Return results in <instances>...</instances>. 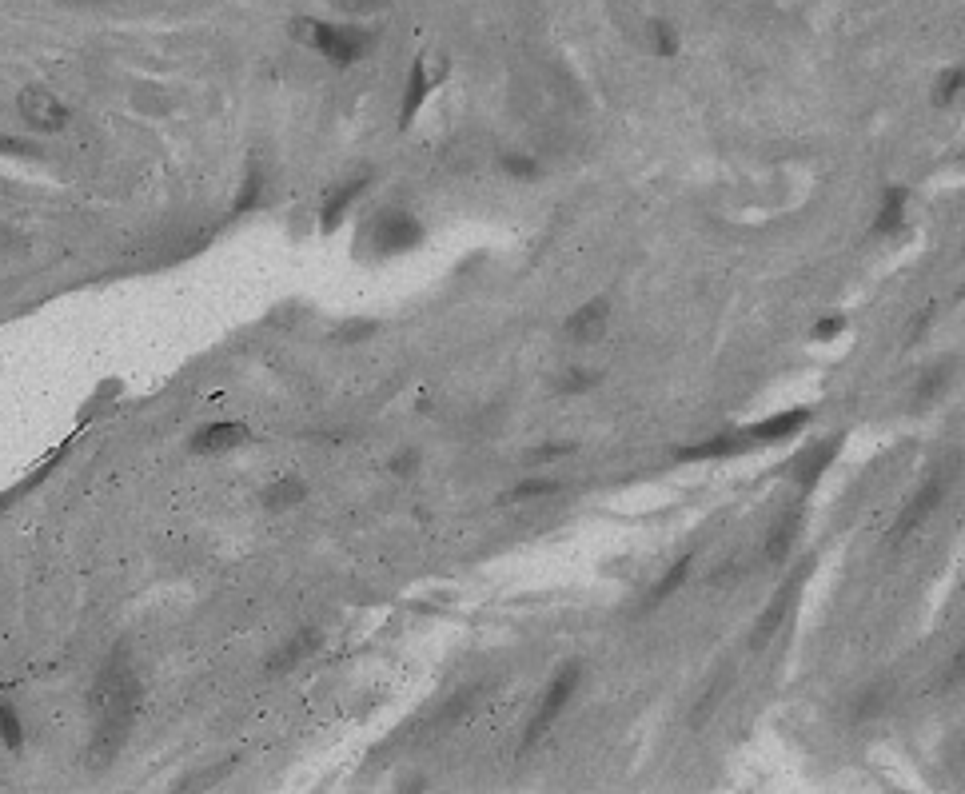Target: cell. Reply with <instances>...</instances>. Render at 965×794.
I'll return each mask as SVG.
<instances>
[{"label": "cell", "mask_w": 965, "mask_h": 794, "mask_svg": "<svg viewBox=\"0 0 965 794\" xmlns=\"http://www.w3.org/2000/svg\"><path fill=\"white\" fill-rule=\"evenodd\" d=\"M479 695H483V687H463L451 703H447V711H443V719L447 723H455V719H463V715H471V707L479 703Z\"/></svg>", "instance_id": "cell-30"}, {"label": "cell", "mask_w": 965, "mask_h": 794, "mask_svg": "<svg viewBox=\"0 0 965 794\" xmlns=\"http://www.w3.org/2000/svg\"><path fill=\"white\" fill-rule=\"evenodd\" d=\"M726 687H730V671H722L718 675V683H710V691H706V699L694 707V715H690V727H706V719L718 711V703L726 699Z\"/></svg>", "instance_id": "cell-25"}, {"label": "cell", "mask_w": 965, "mask_h": 794, "mask_svg": "<svg viewBox=\"0 0 965 794\" xmlns=\"http://www.w3.org/2000/svg\"><path fill=\"white\" fill-rule=\"evenodd\" d=\"M367 184H371V172H355V176L339 180V184L327 192V200H323V232L339 228V220H343V216L351 212V204L367 192Z\"/></svg>", "instance_id": "cell-14"}, {"label": "cell", "mask_w": 965, "mask_h": 794, "mask_svg": "<svg viewBox=\"0 0 965 794\" xmlns=\"http://www.w3.org/2000/svg\"><path fill=\"white\" fill-rule=\"evenodd\" d=\"M431 88H435V76H431L427 60H415L411 72H407V84H403V100H399V128H411V120L419 116Z\"/></svg>", "instance_id": "cell-15"}, {"label": "cell", "mask_w": 965, "mask_h": 794, "mask_svg": "<svg viewBox=\"0 0 965 794\" xmlns=\"http://www.w3.org/2000/svg\"><path fill=\"white\" fill-rule=\"evenodd\" d=\"M810 423H814V407H786V411H774L758 423H746L742 435H746L750 447H778V443L798 439Z\"/></svg>", "instance_id": "cell-6"}, {"label": "cell", "mask_w": 965, "mask_h": 794, "mask_svg": "<svg viewBox=\"0 0 965 794\" xmlns=\"http://www.w3.org/2000/svg\"><path fill=\"white\" fill-rule=\"evenodd\" d=\"M268 507H292V503H300L304 499V483L300 479H280L276 487H268Z\"/></svg>", "instance_id": "cell-28"}, {"label": "cell", "mask_w": 965, "mask_h": 794, "mask_svg": "<svg viewBox=\"0 0 965 794\" xmlns=\"http://www.w3.org/2000/svg\"><path fill=\"white\" fill-rule=\"evenodd\" d=\"M0 152H8V156H28L32 148H28L24 140H12V136H0Z\"/></svg>", "instance_id": "cell-34"}, {"label": "cell", "mask_w": 965, "mask_h": 794, "mask_svg": "<svg viewBox=\"0 0 965 794\" xmlns=\"http://www.w3.org/2000/svg\"><path fill=\"white\" fill-rule=\"evenodd\" d=\"M371 236H375V252L379 256H403V252L423 244V224L411 212H403V208H387L371 224Z\"/></svg>", "instance_id": "cell-8"}, {"label": "cell", "mask_w": 965, "mask_h": 794, "mask_svg": "<svg viewBox=\"0 0 965 794\" xmlns=\"http://www.w3.org/2000/svg\"><path fill=\"white\" fill-rule=\"evenodd\" d=\"M802 583H806V571H794V575H786V583L770 595V603L758 611V623H754V635H750V647L754 651H762L782 627H786V619L794 615V607H798V599H802Z\"/></svg>", "instance_id": "cell-5"}, {"label": "cell", "mask_w": 965, "mask_h": 794, "mask_svg": "<svg viewBox=\"0 0 965 794\" xmlns=\"http://www.w3.org/2000/svg\"><path fill=\"white\" fill-rule=\"evenodd\" d=\"M248 439V427L244 423H212V427H204L196 439H192V451H200V455H208V451H228V447H236V443H244Z\"/></svg>", "instance_id": "cell-18"}, {"label": "cell", "mask_w": 965, "mask_h": 794, "mask_svg": "<svg viewBox=\"0 0 965 794\" xmlns=\"http://www.w3.org/2000/svg\"><path fill=\"white\" fill-rule=\"evenodd\" d=\"M579 451V443L575 439H551V443H543V447H535V463H543V467H551V463H559V459H571Z\"/></svg>", "instance_id": "cell-27"}, {"label": "cell", "mask_w": 965, "mask_h": 794, "mask_svg": "<svg viewBox=\"0 0 965 794\" xmlns=\"http://www.w3.org/2000/svg\"><path fill=\"white\" fill-rule=\"evenodd\" d=\"M946 483H950V471H934L906 503H902V511L894 515V523H890V535H886V547H906L918 531H926V523L934 519V511L942 507V499H946Z\"/></svg>", "instance_id": "cell-3"}, {"label": "cell", "mask_w": 965, "mask_h": 794, "mask_svg": "<svg viewBox=\"0 0 965 794\" xmlns=\"http://www.w3.org/2000/svg\"><path fill=\"white\" fill-rule=\"evenodd\" d=\"M846 328H850V320H846L842 312H826V316H818V320L810 324V344H830V340H842V336H846Z\"/></svg>", "instance_id": "cell-24"}, {"label": "cell", "mask_w": 965, "mask_h": 794, "mask_svg": "<svg viewBox=\"0 0 965 794\" xmlns=\"http://www.w3.org/2000/svg\"><path fill=\"white\" fill-rule=\"evenodd\" d=\"M579 687H583V663H579V659H567V663L551 675V683L543 687V695H539V703H535V711H531V719H527V727H523L519 755H531V751L551 735V727L563 719V711L571 707V699L579 695Z\"/></svg>", "instance_id": "cell-2"}, {"label": "cell", "mask_w": 965, "mask_h": 794, "mask_svg": "<svg viewBox=\"0 0 965 794\" xmlns=\"http://www.w3.org/2000/svg\"><path fill=\"white\" fill-rule=\"evenodd\" d=\"M0 735H4L8 751H20V723H16V711H12V707H0Z\"/></svg>", "instance_id": "cell-32"}, {"label": "cell", "mask_w": 965, "mask_h": 794, "mask_svg": "<svg viewBox=\"0 0 965 794\" xmlns=\"http://www.w3.org/2000/svg\"><path fill=\"white\" fill-rule=\"evenodd\" d=\"M962 96H965V68H946V72L934 80V88H930V104H934V108H954Z\"/></svg>", "instance_id": "cell-22"}, {"label": "cell", "mask_w": 965, "mask_h": 794, "mask_svg": "<svg viewBox=\"0 0 965 794\" xmlns=\"http://www.w3.org/2000/svg\"><path fill=\"white\" fill-rule=\"evenodd\" d=\"M559 479L555 475H531V479H523V483H515L507 495H503V503H535V499H551V495H559Z\"/></svg>", "instance_id": "cell-21"}, {"label": "cell", "mask_w": 965, "mask_h": 794, "mask_svg": "<svg viewBox=\"0 0 965 794\" xmlns=\"http://www.w3.org/2000/svg\"><path fill=\"white\" fill-rule=\"evenodd\" d=\"M92 707H96V735H92V767H104L116 759V751L124 747L136 707H140V683L124 663H112L92 691Z\"/></svg>", "instance_id": "cell-1"}, {"label": "cell", "mask_w": 965, "mask_h": 794, "mask_svg": "<svg viewBox=\"0 0 965 794\" xmlns=\"http://www.w3.org/2000/svg\"><path fill=\"white\" fill-rule=\"evenodd\" d=\"M335 4H339L343 12H355V16H359V12H379V8L391 4V0H335Z\"/></svg>", "instance_id": "cell-33"}, {"label": "cell", "mask_w": 965, "mask_h": 794, "mask_svg": "<svg viewBox=\"0 0 965 794\" xmlns=\"http://www.w3.org/2000/svg\"><path fill=\"white\" fill-rule=\"evenodd\" d=\"M650 48L654 56H678V32L670 28V20H650Z\"/></svg>", "instance_id": "cell-26"}, {"label": "cell", "mask_w": 965, "mask_h": 794, "mask_svg": "<svg viewBox=\"0 0 965 794\" xmlns=\"http://www.w3.org/2000/svg\"><path fill=\"white\" fill-rule=\"evenodd\" d=\"M894 683H874V687H866L862 695H858V707H854V715L862 719V723H870V719H878V715H886V707L894 703Z\"/></svg>", "instance_id": "cell-23"}, {"label": "cell", "mask_w": 965, "mask_h": 794, "mask_svg": "<svg viewBox=\"0 0 965 794\" xmlns=\"http://www.w3.org/2000/svg\"><path fill=\"white\" fill-rule=\"evenodd\" d=\"M954 376H958V360H942V364H934V368L918 380V388H914V407H930V403H938L942 392L954 384Z\"/></svg>", "instance_id": "cell-17"}, {"label": "cell", "mask_w": 965, "mask_h": 794, "mask_svg": "<svg viewBox=\"0 0 965 794\" xmlns=\"http://www.w3.org/2000/svg\"><path fill=\"white\" fill-rule=\"evenodd\" d=\"M938 687L942 691H954V687H965V643L950 655V663H946V671H942V679H938Z\"/></svg>", "instance_id": "cell-31"}, {"label": "cell", "mask_w": 965, "mask_h": 794, "mask_svg": "<svg viewBox=\"0 0 965 794\" xmlns=\"http://www.w3.org/2000/svg\"><path fill=\"white\" fill-rule=\"evenodd\" d=\"M802 523H806L802 503L786 507V511L774 519V527L766 531V539H762V559H766V563H786V559L794 555V547H798V531H802Z\"/></svg>", "instance_id": "cell-11"}, {"label": "cell", "mask_w": 965, "mask_h": 794, "mask_svg": "<svg viewBox=\"0 0 965 794\" xmlns=\"http://www.w3.org/2000/svg\"><path fill=\"white\" fill-rule=\"evenodd\" d=\"M603 380H607V372H599V368H567V372H559L555 392H559V396H587V392H595Z\"/></svg>", "instance_id": "cell-20"}, {"label": "cell", "mask_w": 965, "mask_h": 794, "mask_svg": "<svg viewBox=\"0 0 965 794\" xmlns=\"http://www.w3.org/2000/svg\"><path fill=\"white\" fill-rule=\"evenodd\" d=\"M20 116L28 120V124H36V128H48V132H56V128H64V120H68V108L48 92V88H40V84H32V88H24L20 92Z\"/></svg>", "instance_id": "cell-12"}, {"label": "cell", "mask_w": 965, "mask_h": 794, "mask_svg": "<svg viewBox=\"0 0 965 794\" xmlns=\"http://www.w3.org/2000/svg\"><path fill=\"white\" fill-rule=\"evenodd\" d=\"M607 320H611V300H607V296H595V300L579 304V308L563 320V336L575 340V344H591V340L607 328Z\"/></svg>", "instance_id": "cell-13"}, {"label": "cell", "mask_w": 965, "mask_h": 794, "mask_svg": "<svg viewBox=\"0 0 965 794\" xmlns=\"http://www.w3.org/2000/svg\"><path fill=\"white\" fill-rule=\"evenodd\" d=\"M962 300H965V292H962Z\"/></svg>", "instance_id": "cell-35"}, {"label": "cell", "mask_w": 965, "mask_h": 794, "mask_svg": "<svg viewBox=\"0 0 965 794\" xmlns=\"http://www.w3.org/2000/svg\"><path fill=\"white\" fill-rule=\"evenodd\" d=\"M910 220V188L906 184H886L882 188V200L874 208V220L866 228L870 240H898L902 228Z\"/></svg>", "instance_id": "cell-10"}, {"label": "cell", "mask_w": 965, "mask_h": 794, "mask_svg": "<svg viewBox=\"0 0 965 794\" xmlns=\"http://www.w3.org/2000/svg\"><path fill=\"white\" fill-rule=\"evenodd\" d=\"M842 447H846V431H834L830 439H822V443H814V447L798 451V459L790 463V479H794L798 495H810V491H814V487L826 479V471L838 463Z\"/></svg>", "instance_id": "cell-7"}, {"label": "cell", "mask_w": 965, "mask_h": 794, "mask_svg": "<svg viewBox=\"0 0 965 794\" xmlns=\"http://www.w3.org/2000/svg\"><path fill=\"white\" fill-rule=\"evenodd\" d=\"M499 168H503L511 180H519V184H535V180L543 176V160L531 156V152H523V148L503 152V156H499Z\"/></svg>", "instance_id": "cell-19"}, {"label": "cell", "mask_w": 965, "mask_h": 794, "mask_svg": "<svg viewBox=\"0 0 965 794\" xmlns=\"http://www.w3.org/2000/svg\"><path fill=\"white\" fill-rule=\"evenodd\" d=\"M746 451H754V447L746 443L742 427H726V431H714V435H706L698 443L678 447L674 463H682V467H690V463H718V459H734V455H746Z\"/></svg>", "instance_id": "cell-9"}, {"label": "cell", "mask_w": 965, "mask_h": 794, "mask_svg": "<svg viewBox=\"0 0 965 794\" xmlns=\"http://www.w3.org/2000/svg\"><path fill=\"white\" fill-rule=\"evenodd\" d=\"M690 571H694V555H678L666 571H662V579L650 587V595H646L643 611H654V607H662L670 595H678L682 587H686V579H690Z\"/></svg>", "instance_id": "cell-16"}, {"label": "cell", "mask_w": 965, "mask_h": 794, "mask_svg": "<svg viewBox=\"0 0 965 794\" xmlns=\"http://www.w3.org/2000/svg\"><path fill=\"white\" fill-rule=\"evenodd\" d=\"M300 32H304V40L320 52L323 60H331V64H355V60H363V56L371 52V44H375V32L363 28V24H320V20H308Z\"/></svg>", "instance_id": "cell-4"}, {"label": "cell", "mask_w": 965, "mask_h": 794, "mask_svg": "<svg viewBox=\"0 0 965 794\" xmlns=\"http://www.w3.org/2000/svg\"><path fill=\"white\" fill-rule=\"evenodd\" d=\"M312 647H316V635H300L296 643H288V647H284V651H280V655L272 659V671H284V667H296V663H300V659H304V655H308Z\"/></svg>", "instance_id": "cell-29"}]
</instances>
